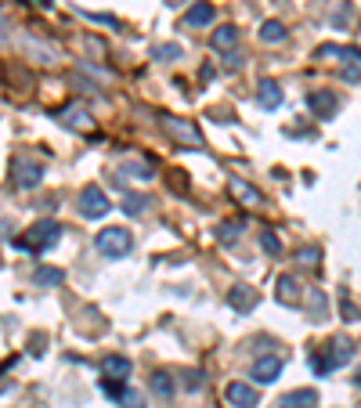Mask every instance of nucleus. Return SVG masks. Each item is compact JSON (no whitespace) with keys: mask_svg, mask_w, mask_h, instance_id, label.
Masks as SVG:
<instances>
[{"mask_svg":"<svg viewBox=\"0 0 361 408\" xmlns=\"http://www.w3.org/2000/svg\"><path fill=\"white\" fill-rule=\"evenodd\" d=\"M325 358H329V365H332V369L347 365V362L354 358V343H350L347 336H336V340L329 343V355H325Z\"/></svg>","mask_w":361,"mask_h":408,"instance_id":"obj_13","label":"nucleus"},{"mask_svg":"<svg viewBox=\"0 0 361 408\" xmlns=\"http://www.w3.org/2000/svg\"><path fill=\"white\" fill-rule=\"evenodd\" d=\"M4 29H8V19L0 15V40H8V33H4Z\"/></svg>","mask_w":361,"mask_h":408,"instance_id":"obj_34","label":"nucleus"},{"mask_svg":"<svg viewBox=\"0 0 361 408\" xmlns=\"http://www.w3.org/2000/svg\"><path fill=\"white\" fill-rule=\"evenodd\" d=\"M101 372H105V379H127L131 376V358L108 355V358H101Z\"/></svg>","mask_w":361,"mask_h":408,"instance_id":"obj_15","label":"nucleus"},{"mask_svg":"<svg viewBox=\"0 0 361 408\" xmlns=\"http://www.w3.org/2000/svg\"><path fill=\"white\" fill-rule=\"evenodd\" d=\"M166 4H170V8H173V4H185V0H166Z\"/></svg>","mask_w":361,"mask_h":408,"instance_id":"obj_35","label":"nucleus"},{"mask_svg":"<svg viewBox=\"0 0 361 408\" xmlns=\"http://www.w3.org/2000/svg\"><path fill=\"white\" fill-rule=\"evenodd\" d=\"M217 231H220V239H235L238 231H243V224H238V220H224Z\"/></svg>","mask_w":361,"mask_h":408,"instance_id":"obj_29","label":"nucleus"},{"mask_svg":"<svg viewBox=\"0 0 361 408\" xmlns=\"http://www.w3.org/2000/svg\"><path fill=\"white\" fill-rule=\"evenodd\" d=\"M148 383H152V390H156L163 401H170V397L177 394V379H173L170 372H152V379H148Z\"/></svg>","mask_w":361,"mask_h":408,"instance_id":"obj_20","label":"nucleus"},{"mask_svg":"<svg viewBox=\"0 0 361 408\" xmlns=\"http://www.w3.org/2000/svg\"><path fill=\"white\" fill-rule=\"evenodd\" d=\"M296 260L304 264V267H315V260H318V250H300V253H296Z\"/></svg>","mask_w":361,"mask_h":408,"instance_id":"obj_31","label":"nucleus"},{"mask_svg":"<svg viewBox=\"0 0 361 408\" xmlns=\"http://www.w3.org/2000/svg\"><path fill=\"white\" fill-rule=\"evenodd\" d=\"M163 131L173 138V141H180L185 148H203V131L192 123V120H180V116H163Z\"/></svg>","mask_w":361,"mask_h":408,"instance_id":"obj_3","label":"nucleus"},{"mask_svg":"<svg viewBox=\"0 0 361 408\" xmlns=\"http://www.w3.org/2000/svg\"><path fill=\"white\" fill-rule=\"evenodd\" d=\"M4 231H8V224H0V235H4Z\"/></svg>","mask_w":361,"mask_h":408,"instance_id":"obj_37","label":"nucleus"},{"mask_svg":"<svg viewBox=\"0 0 361 408\" xmlns=\"http://www.w3.org/2000/svg\"><path fill=\"white\" fill-rule=\"evenodd\" d=\"M354 383H357V390H361V372H357V376H354Z\"/></svg>","mask_w":361,"mask_h":408,"instance_id":"obj_36","label":"nucleus"},{"mask_svg":"<svg viewBox=\"0 0 361 408\" xmlns=\"http://www.w3.org/2000/svg\"><path fill=\"white\" fill-rule=\"evenodd\" d=\"M152 173L156 166L148 159H127V163H119V178H134V181H152Z\"/></svg>","mask_w":361,"mask_h":408,"instance_id":"obj_12","label":"nucleus"},{"mask_svg":"<svg viewBox=\"0 0 361 408\" xmlns=\"http://www.w3.org/2000/svg\"><path fill=\"white\" fill-rule=\"evenodd\" d=\"M80 213H83L87 220L105 217V213H108V195H105L98 185H87V188L80 192Z\"/></svg>","mask_w":361,"mask_h":408,"instance_id":"obj_4","label":"nucleus"},{"mask_svg":"<svg viewBox=\"0 0 361 408\" xmlns=\"http://www.w3.org/2000/svg\"><path fill=\"white\" fill-rule=\"evenodd\" d=\"M343 315H347V318H357V315H361V311H357V307H354V304H347V300H343Z\"/></svg>","mask_w":361,"mask_h":408,"instance_id":"obj_33","label":"nucleus"},{"mask_svg":"<svg viewBox=\"0 0 361 408\" xmlns=\"http://www.w3.org/2000/svg\"><path fill=\"white\" fill-rule=\"evenodd\" d=\"M119 408H145V394H138V390L127 387V394L119 397Z\"/></svg>","mask_w":361,"mask_h":408,"instance_id":"obj_26","label":"nucleus"},{"mask_svg":"<svg viewBox=\"0 0 361 408\" xmlns=\"http://www.w3.org/2000/svg\"><path fill=\"white\" fill-rule=\"evenodd\" d=\"M210 44H213V51H224V54H231V47L238 44V29H235V26H220V29L210 36Z\"/></svg>","mask_w":361,"mask_h":408,"instance_id":"obj_19","label":"nucleus"},{"mask_svg":"<svg viewBox=\"0 0 361 408\" xmlns=\"http://www.w3.org/2000/svg\"><path fill=\"white\" fill-rule=\"evenodd\" d=\"M257 289H250V285H243V282H238V285H231L228 289V304L238 311V315H250L253 307H257Z\"/></svg>","mask_w":361,"mask_h":408,"instance_id":"obj_9","label":"nucleus"},{"mask_svg":"<svg viewBox=\"0 0 361 408\" xmlns=\"http://www.w3.org/2000/svg\"><path fill=\"white\" fill-rule=\"evenodd\" d=\"M278 372H282V362H278L275 355H268V358H257V362H253V379H257V383H275V379H278Z\"/></svg>","mask_w":361,"mask_h":408,"instance_id":"obj_14","label":"nucleus"},{"mask_svg":"<svg viewBox=\"0 0 361 408\" xmlns=\"http://www.w3.org/2000/svg\"><path fill=\"white\" fill-rule=\"evenodd\" d=\"M11 173H15V188H22V192H29V188H36L44 181L40 163H26V159H15L11 163Z\"/></svg>","mask_w":361,"mask_h":408,"instance_id":"obj_7","label":"nucleus"},{"mask_svg":"<svg viewBox=\"0 0 361 408\" xmlns=\"http://www.w3.org/2000/svg\"><path fill=\"white\" fill-rule=\"evenodd\" d=\"M260 246H264L271 257H275V253H282V243L275 239V231H260Z\"/></svg>","mask_w":361,"mask_h":408,"instance_id":"obj_27","label":"nucleus"},{"mask_svg":"<svg viewBox=\"0 0 361 408\" xmlns=\"http://www.w3.org/2000/svg\"><path fill=\"white\" fill-rule=\"evenodd\" d=\"M62 127H69V131H80V134H87V131H94V120H91V112H87V105H69V108H62L54 116Z\"/></svg>","mask_w":361,"mask_h":408,"instance_id":"obj_5","label":"nucleus"},{"mask_svg":"<svg viewBox=\"0 0 361 408\" xmlns=\"http://www.w3.org/2000/svg\"><path fill=\"white\" fill-rule=\"evenodd\" d=\"M180 54H185V51H180L177 44H159V47H152V58H156V62H177Z\"/></svg>","mask_w":361,"mask_h":408,"instance_id":"obj_24","label":"nucleus"},{"mask_svg":"<svg viewBox=\"0 0 361 408\" xmlns=\"http://www.w3.org/2000/svg\"><path fill=\"white\" fill-rule=\"evenodd\" d=\"M260 40H264V44H282V40H285V26H282L278 19H268V22L260 26Z\"/></svg>","mask_w":361,"mask_h":408,"instance_id":"obj_23","label":"nucleus"},{"mask_svg":"<svg viewBox=\"0 0 361 408\" xmlns=\"http://www.w3.org/2000/svg\"><path fill=\"white\" fill-rule=\"evenodd\" d=\"M58 239H62V224H58V220H36V224L26 231V239H15V246L26 250V253H44V250H51Z\"/></svg>","mask_w":361,"mask_h":408,"instance_id":"obj_1","label":"nucleus"},{"mask_svg":"<svg viewBox=\"0 0 361 408\" xmlns=\"http://www.w3.org/2000/svg\"><path fill=\"white\" fill-rule=\"evenodd\" d=\"M66 271L62 267H36L33 271V285H62Z\"/></svg>","mask_w":361,"mask_h":408,"instance_id":"obj_22","label":"nucleus"},{"mask_svg":"<svg viewBox=\"0 0 361 408\" xmlns=\"http://www.w3.org/2000/svg\"><path fill=\"white\" fill-rule=\"evenodd\" d=\"M101 390H105L112 401H119V397L127 394V383H123V379H101Z\"/></svg>","mask_w":361,"mask_h":408,"instance_id":"obj_25","label":"nucleus"},{"mask_svg":"<svg viewBox=\"0 0 361 408\" xmlns=\"http://www.w3.org/2000/svg\"><path fill=\"white\" fill-rule=\"evenodd\" d=\"M311 372H315V376H325V372H332L329 358H325V355H315V358H311Z\"/></svg>","mask_w":361,"mask_h":408,"instance_id":"obj_28","label":"nucleus"},{"mask_svg":"<svg viewBox=\"0 0 361 408\" xmlns=\"http://www.w3.org/2000/svg\"><path fill=\"white\" fill-rule=\"evenodd\" d=\"M307 105H311V112L318 120H332L336 108H340V98L332 91H315V94H307Z\"/></svg>","mask_w":361,"mask_h":408,"instance_id":"obj_10","label":"nucleus"},{"mask_svg":"<svg viewBox=\"0 0 361 408\" xmlns=\"http://www.w3.org/2000/svg\"><path fill=\"white\" fill-rule=\"evenodd\" d=\"M224 401H228L231 408H257L260 390L250 387V383H228V387H224Z\"/></svg>","mask_w":361,"mask_h":408,"instance_id":"obj_6","label":"nucleus"},{"mask_svg":"<svg viewBox=\"0 0 361 408\" xmlns=\"http://www.w3.org/2000/svg\"><path fill=\"white\" fill-rule=\"evenodd\" d=\"M228 192H231V199H235L238 206H246V210H257V206H264L260 192H257L250 181H243V178H228Z\"/></svg>","mask_w":361,"mask_h":408,"instance_id":"obj_8","label":"nucleus"},{"mask_svg":"<svg viewBox=\"0 0 361 408\" xmlns=\"http://www.w3.org/2000/svg\"><path fill=\"white\" fill-rule=\"evenodd\" d=\"M148 206H152V199H148V195H138V192H131V195H123V206H119V210H123L127 217H141Z\"/></svg>","mask_w":361,"mask_h":408,"instance_id":"obj_21","label":"nucleus"},{"mask_svg":"<svg viewBox=\"0 0 361 408\" xmlns=\"http://www.w3.org/2000/svg\"><path fill=\"white\" fill-rule=\"evenodd\" d=\"M213 15H217V8L203 0V4H192V8H188V15H185V26H192V29H199V26H210V22H213Z\"/></svg>","mask_w":361,"mask_h":408,"instance_id":"obj_17","label":"nucleus"},{"mask_svg":"<svg viewBox=\"0 0 361 408\" xmlns=\"http://www.w3.org/2000/svg\"><path fill=\"white\" fill-rule=\"evenodd\" d=\"M199 387H203V372L188 369V372H185V390H199Z\"/></svg>","mask_w":361,"mask_h":408,"instance_id":"obj_30","label":"nucleus"},{"mask_svg":"<svg viewBox=\"0 0 361 408\" xmlns=\"http://www.w3.org/2000/svg\"><path fill=\"white\" fill-rule=\"evenodd\" d=\"M257 105H260L264 112H275V108L282 105V87H278L275 80H260V83H257Z\"/></svg>","mask_w":361,"mask_h":408,"instance_id":"obj_11","label":"nucleus"},{"mask_svg":"<svg viewBox=\"0 0 361 408\" xmlns=\"http://www.w3.org/2000/svg\"><path fill=\"white\" fill-rule=\"evenodd\" d=\"M131 250H134V239H131L127 228H105V231H98V253L101 257L119 260V257H127Z\"/></svg>","mask_w":361,"mask_h":408,"instance_id":"obj_2","label":"nucleus"},{"mask_svg":"<svg viewBox=\"0 0 361 408\" xmlns=\"http://www.w3.org/2000/svg\"><path fill=\"white\" fill-rule=\"evenodd\" d=\"M347 19H350V8H343V11H336V19H332V22H336V26H343Z\"/></svg>","mask_w":361,"mask_h":408,"instance_id":"obj_32","label":"nucleus"},{"mask_svg":"<svg viewBox=\"0 0 361 408\" xmlns=\"http://www.w3.org/2000/svg\"><path fill=\"white\" fill-rule=\"evenodd\" d=\"M278 300L289 304V307H300V282L293 275H282L278 278Z\"/></svg>","mask_w":361,"mask_h":408,"instance_id":"obj_18","label":"nucleus"},{"mask_svg":"<svg viewBox=\"0 0 361 408\" xmlns=\"http://www.w3.org/2000/svg\"><path fill=\"white\" fill-rule=\"evenodd\" d=\"M278 408H318V390H289Z\"/></svg>","mask_w":361,"mask_h":408,"instance_id":"obj_16","label":"nucleus"}]
</instances>
